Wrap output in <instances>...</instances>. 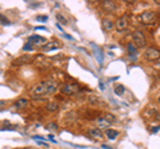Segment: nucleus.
Wrapping results in <instances>:
<instances>
[{
  "mask_svg": "<svg viewBox=\"0 0 160 149\" xmlns=\"http://www.w3.org/2000/svg\"><path fill=\"white\" fill-rule=\"evenodd\" d=\"M62 46H60V43H58V41H52V43H48L47 46H44L43 47V51L44 52H49V51H53V49H58V48H60Z\"/></svg>",
  "mask_w": 160,
  "mask_h": 149,
  "instance_id": "4468645a",
  "label": "nucleus"
},
{
  "mask_svg": "<svg viewBox=\"0 0 160 149\" xmlns=\"http://www.w3.org/2000/svg\"><path fill=\"white\" fill-rule=\"evenodd\" d=\"M104 118H106V120H107L109 124H112V123L116 121V117H115L113 115H111V113H107V115L104 116Z\"/></svg>",
  "mask_w": 160,
  "mask_h": 149,
  "instance_id": "4be33fe9",
  "label": "nucleus"
},
{
  "mask_svg": "<svg viewBox=\"0 0 160 149\" xmlns=\"http://www.w3.org/2000/svg\"><path fill=\"white\" fill-rule=\"evenodd\" d=\"M80 89H82V87H80L78 83H75V81H67V83H64L63 85L60 87V92H62L63 95L72 96V95H76V93H79Z\"/></svg>",
  "mask_w": 160,
  "mask_h": 149,
  "instance_id": "f03ea898",
  "label": "nucleus"
},
{
  "mask_svg": "<svg viewBox=\"0 0 160 149\" xmlns=\"http://www.w3.org/2000/svg\"><path fill=\"white\" fill-rule=\"evenodd\" d=\"M102 27L106 29V31H112V29L115 28V22L112 20V19H103L102 20Z\"/></svg>",
  "mask_w": 160,
  "mask_h": 149,
  "instance_id": "f8f14e48",
  "label": "nucleus"
},
{
  "mask_svg": "<svg viewBox=\"0 0 160 149\" xmlns=\"http://www.w3.org/2000/svg\"><path fill=\"white\" fill-rule=\"evenodd\" d=\"M6 108V101H3V100H0V111H3V109Z\"/></svg>",
  "mask_w": 160,
  "mask_h": 149,
  "instance_id": "bb28decb",
  "label": "nucleus"
},
{
  "mask_svg": "<svg viewBox=\"0 0 160 149\" xmlns=\"http://www.w3.org/2000/svg\"><path fill=\"white\" fill-rule=\"evenodd\" d=\"M59 108H60V104L56 100H51V101H48L46 104V109H47V112H49V113H53V112L59 111Z\"/></svg>",
  "mask_w": 160,
  "mask_h": 149,
  "instance_id": "9b49d317",
  "label": "nucleus"
},
{
  "mask_svg": "<svg viewBox=\"0 0 160 149\" xmlns=\"http://www.w3.org/2000/svg\"><path fill=\"white\" fill-rule=\"evenodd\" d=\"M106 136L109 138V140H115L118 136H119V132L116 131V129H111V128H108L106 129Z\"/></svg>",
  "mask_w": 160,
  "mask_h": 149,
  "instance_id": "dca6fc26",
  "label": "nucleus"
},
{
  "mask_svg": "<svg viewBox=\"0 0 160 149\" xmlns=\"http://www.w3.org/2000/svg\"><path fill=\"white\" fill-rule=\"evenodd\" d=\"M35 29H36V31H38V29H39V31H44V29H46V28H44V27H36Z\"/></svg>",
  "mask_w": 160,
  "mask_h": 149,
  "instance_id": "c85d7f7f",
  "label": "nucleus"
},
{
  "mask_svg": "<svg viewBox=\"0 0 160 149\" xmlns=\"http://www.w3.org/2000/svg\"><path fill=\"white\" fill-rule=\"evenodd\" d=\"M129 27V20L126 15H123V16H119L116 20H115V28L118 29V32H124L127 31Z\"/></svg>",
  "mask_w": 160,
  "mask_h": 149,
  "instance_id": "20e7f679",
  "label": "nucleus"
},
{
  "mask_svg": "<svg viewBox=\"0 0 160 149\" xmlns=\"http://www.w3.org/2000/svg\"><path fill=\"white\" fill-rule=\"evenodd\" d=\"M156 118H158V120L160 121V113H156Z\"/></svg>",
  "mask_w": 160,
  "mask_h": 149,
  "instance_id": "7c9ffc66",
  "label": "nucleus"
},
{
  "mask_svg": "<svg viewBox=\"0 0 160 149\" xmlns=\"http://www.w3.org/2000/svg\"><path fill=\"white\" fill-rule=\"evenodd\" d=\"M88 101L91 103V104H99V105H102V104H103V100H100V99L96 97V96L89 97V99H88Z\"/></svg>",
  "mask_w": 160,
  "mask_h": 149,
  "instance_id": "6ab92c4d",
  "label": "nucleus"
},
{
  "mask_svg": "<svg viewBox=\"0 0 160 149\" xmlns=\"http://www.w3.org/2000/svg\"><path fill=\"white\" fill-rule=\"evenodd\" d=\"M99 85H100V89H102V91H103V89H104V84H103V83H100Z\"/></svg>",
  "mask_w": 160,
  "mask_h": 149,
  "instance_id": "c756f323",
  "label": "nucleus"
},
{
  "mask_svg": "<svg viewBox=\"0 0 160 149\" xmlns=\"http://www.w3.org/2000/svg\"><path fill=\"white\" fill-rule=\"evenodd\" d=\"M151 131H152L153 133H158V132L160 131V125H156V127H152V128H151Z\"/></svg>",
  "mask_w": 160,
  "mask_h": 149,
  "instance_id": "a878e982",
  "label": "nucleus"
},
{
  "mask_svg": "<svg viewBox=\"0 0 160 149\" xmlns=\"http://www.w3.org/2000/svg\"><path fill=\"white\" fill-rule=\"evenodd\" d=\"M0 23L4 24V26H9V24H11V23L8 22V19H7L6 16H3L2 13H0Z\"/></svg>",
  "mask_w": 160,
  "mask_h": 149,
  "instance_id": "b1692460",
  "label": "nucleus"
},
{
  "mask_svg": "<svg viewBox=\"0 0 160 149\" xmlns=\"http://www.w3.org/2000/svg\"><path fill=\"white\" fill-rule=\"evenodd\" d=\"M127 49H128L129 55H138V48H136V46H135L133 43H128L127 44Z\"/></svg>",
  "mask_w": 160,
  "mask_h": 149,
  "instance_id": "f3484780",
  "label": "nucleus"
},
{
  "mask_svg": "<svg viewBox=\"0 0 160 149\" xmlns=\"http://www.w3.org/2000/svg\"><path fill=\"white\" fill-rule=\"evenodd\" d=\"M156 4H159V6H160V0H158V2H156Z\"/></svg>",
  "mask_w": 160,
  "mask_h": 149,
  "instance_id": "473e14b6",
  "label": "nucleus"
},
{
  "mask_svg": "<svg viewBox=\"0 0 160 149\" xmlns=\"http://www.w3.org/2000/svg\"><path fill=\"white\" fill-rule=\"evenodd\" d=\"M144 57L147 59L149 61H158L160 59V49L155 48V47H149L146 49V52H144Z\"/></svg>",
  "mask_w": 160,
  "mask_h": 149,
  "instance_id": "39448f33",
  "label": "nucleus"
},
{
  "mask_svg": "<svg viewBox=\"0 0 160 149\" xmlns=\"http://www.w3.org/2000/svg\"><path fill=\"white\" fill-rule=\"evenodd\" d=\"M158 103H159V104H160V96H159V97H158Z\"/></svg>",
  "mask_w": 160,
  "mask_h": 149,
  "instance_id": "2f4dec72",
  "label": "nucleus"
},
{
  "mask_svg": "<svg viewBox=\"0 0 160 149\" xmlns=\"http://www.w3.org/2000/svg\"><path fill=\"white\" fill-rule=\"evenodd\" d=\"M32 49H33V46H32V43H29V41H27L23 46V51L24 52H29V51H32Z\"/></svg>",
  "mask_w": 160,
  "mask_h": 149,
  "instance_id": "412c9836",
  "label": "nucleus"
},
{
  "mask_svg": "<svg viewBox=\"0 0 160 149\" xmlns=\"http://www.w3.org/2000/svg\"><path fill=\"white\" fill-rule=\"evenodd\" d=\"M155 20H156V13L153 11H143L140 13V22L143 24L149 26V24H153Z\"/></svg>",
  "mask_w": 160,
  "mask_h": 149,
  "instance_id": "423d86ee",
  "label": "nucleus"
},
{
  "mask_svg": "<svg viewBox=\"0 0 160 149\" xmlns=\"http://www.w3.org/2000/svg\"><path fill=\"white\" fill-rule=\"evenodd\" d=\"M28 41L29 43H35V44H46V39H44L43 36H39V35H32V36L28 37Z\"/></svg>",
  "mask_w": 160,
  "mask_h": 149,
  "instance_id": "ddd939ff",
  "label": "nucleus"
},
{
  "mask_svg": "<svg viewBox=\"0 0 160 149\" xmlns=\"http://www.w3.org/2000/svg\"><path fill=\"white\" fill-rule=\"evenodd\" d=\"M88 135L91 136L92 138H95V140H98V141H100V140H103V138H104L103 131H102L100 128H98V127L88 128Z\"/></svg>",
  "mask_w": 160,
  "mask_h": 149,
  "instance_id": "0eeeda50",
  "label": "nucleus"
},
{
  "mask_svg": "<svg viewBox=\"0 0 160 149\" xmlns=\"http://www.w3.org/2000/svg\"><path fill=\"white\" fill-rule=\"evenodd\" d=\"M13 107L19 109V111H22V109H26L29 107V100L27 97H19L16 101L13 103Z\"/></svg>",
  "mask_w": 160,
  "mask_h": 149,
  "instance_id": "9d476101",
  "label": "nucleus"
},
{
  "mask_svg": "<svg viewBox=\"0 0 160 149\" xmlns=\"http://www.w3.org/2000/svg\"><path fill=\"white\" fill-rule=\"evenodd\" d=\"M32 61V56L31 55H22L20 57H18L16 60L12 61V65L15 67H20V65H26V64Z\"/></svg>",
  "mask_w": 160,
  "mask_h": 149,
  "instance_id": "6e6552de",
  "label": "nucleus"
},
{
  "mask_svg": "<svg viewBox=\"0 0 160 149\" xmlns=\"http://www.w3.org/2000/svg\"><path fill=\"white\" fill-rule=\"evenodd\" d=\"M56 19H58V22H59L60 24H63V26H67V24H68V20L63 16L62 13H56Z\"/></svg>",
  "mask_w": 160,
  "mask_h": 149,
  "instance_id": "a211bd4d",
  "label": "nucleus"
},
{
  "mask_svg": "<svg viewBox=\"0 0 160 149\" xmlns=\"http://www.w3.org/2000/svg\"><path fill=\"white\" fill-rule=\"evenodd\" d=\"M153 67L156 68V69H160V59H159L158 61H155V63H153Z\"/></svg>",
  "mask_w": 160,
  "mask_h": 149,
  "instance_id": "cd10ccee",
  "label": "nucleus"
},
{
  "mask_svg": "<svg viewBox=\"0 0 160 149\" xmlns=\"http://www.w3.org/2000/svg\"><path fill=\"white\" fill-rule=\"evenodd\" d=\"M47 129H52V131H58L59 127H58V124L56 123H48L47 125H46Z\"/></svg>",
  "mask_w": 160,
  "mask_h": 149,
  "instance_id": "5701e85b",
  "label": "nucleus"
},
{
  "mask_svg": "<svg viewBox=\"0 0 160 149\" xmlns=\"http://www.w3.org/2000/svg\"><path fill=\"white\" fill-rule=\"evenodd\" d=\"M102 8L104 9L106 12H108V13H112V12H115L118 9V4H116V2H111V0H106V2H103L102 3Z\"/></svg>",
  "mask_w": 160,
  "mask_h": 149,
  "instance_id": "1a4fd4ad",
  "label": "nucleus"
},
{
  "mask_svg": "<svg viewBox=\"0 0 160 149\" xmlns=\"http://www.w3.org/2000/svg\"><path fill=\"white\" fill-rule=\"evenodd\" d=\"M124 91H126V89H124L123 85H116V87H115V93H116L118 96H122L124 93Z\"/></svg>",
  "mask_w": 160,
  "mask_h": 149,
  "instance_id": "aec40b11",
  "label": "nucleus"
},
{
  "mask_svg": "<svg viewBox=\"0 0 160 149\" xmlns=\"http://www.w3.org/2000/svg\"><path fill=\"white\" fill-rule=\"evenodd\" d=\"M58 88H59V84L55 80H49V79L48 80H42L31 88L29 95L35 100H42V99H46L48 96L53 95L58 91Z\"/></svg>",
  "mask_w": 160,
  "mask_h": 149,
  "instance_id": "f257e3e1",
  "label": "nucleus"
},
{
  "mask_svg": "<svg viewBox=\"0 0 160 149\" xmlns=\"http://www.w3.org/2000/svg\"><path fill=\"white\" fill-rule=\"evenodd\" d=\"M132 40H133L132 43L136 46V48H144L147 46V39H146V36H144V33L142 31H139V29L133 31Z\"/></svg>",
  "mask_w": 160,
  "mask_h": 149,
  "instance_id": "7ed1b4c3",
  "label": "nucleus"
},
{
  "mask_svg": "<svg viewBox=\"0 0 160 149\" xmlns=\"http://www.w3.org/2000/svg\"><path fill=\"white\" fill-rule=\"evenodd\" d=\"M96 124H98V128H100V129H108L111 127V124H109L104 117H99L96 120Z\"/></svg>",
  "mask_w": 160,
  "mask_h": 149,
  "instance_id": "2eb2a0df",
  "label": "nucleus"
},
{
  "mask_svg": "<svg viewBox=\"0 0 160 149\" xmlns=\"http://www.w3.org/2000/svg\"><path fill=\"white\" fill-rule=\"evenodd\" d=\"M36 19L39 22H47L48 20V16H36Z\"/></svg>",
  "mask_w": 160,
  "mask_h": 149,
  "instance_id": "393cba45",
  "label": "nucleus"
}]
</instances>
